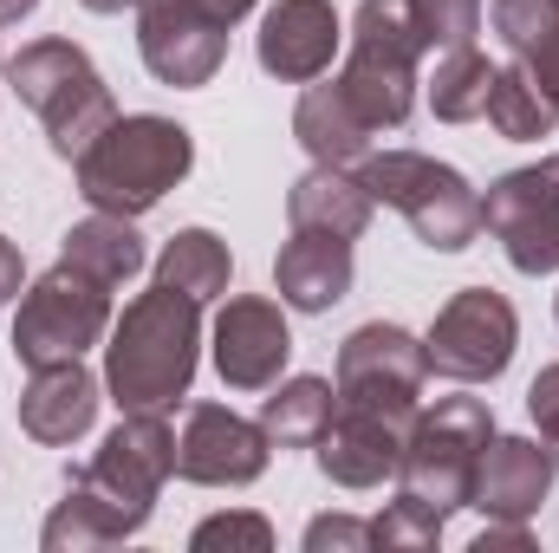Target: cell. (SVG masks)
<instances>
[{
	"label": "cell",
	"mask_w": 559,
	"mask_h": 553,
	"mask_svg": "<svg viewBox=\"0 0 559 553\" xmlns=\"http://www.w3.org/2000/svg\"><path fill=\"white\" fill-rule=\"evenodd\" d=\"M79 196L105 215H150L189 169H195V138L176 125V118H156V111H138V118H111L105 138L92 143L79 163Z\"/></svg>",
	"instance_id": "obj_2"
},
{
	"label": "cell",
	"mask_w": 559,
	"mask_h": 553,
	"mask_svg": "<svg viewBox=\"0 0 559 553\" xmlns=\"http://www.w3.org/2000/svg\"><path fill=\"white\" fill-rule=\"evenodd\" d=\"M345 26H338V7L332 0H274L261 13V33H254V52H261V72L280 85H312L332 72V52H338Z\"/></svg>",
	"instance_id": "obj_16"
},
{
	"label": "cell",
	"mask_w": 559,
	"mask_h": 553,
	"mask_svg": "<svg viewBox=\"0 0 559 553\" xmlns=\"http://www.w3.org/2000/svg\"><path fill=\"white\" fill-rule=\"evenodd\" d=\"M332 411H338V385L332 378H280L274 398L261 404V430L280 449H312L325 436Z\"/></svg>",
	"instance_id": "obj_24"
},
{
	"label": "cell",
	"mask_w": 559,
	"mask_h": 553,
	"mask_svg": "<svg viewBox=\"0 0 559 553\" xmlns=\"http://www.w3.org/2000/svg\"><path fill=\"white\" fill-rule=\"evenodd\" d=\"M189 13H202V20H215V26H235V20H248L254 13V0H182Z\"/></svg>",
	"instance_id": "obj_36"
},
{
	"label": "cell",
	"mask_w": 559,
	"mask_h": 553,
	"mask_svg": "<svg viewBox=\"0 0 559 553\" xmlns=\"http://www.w3.org/2000/svg\"><path fill=\"white\" fill-rule=\"evenodd\" d=\"M189 548H195V553H222V548L267 553V548H274V521H267V515H254V508H241V515H209V521L189 534Z\"/></svg>",
	"instance_id": "obj_31"
},
{
	"label": "cell",
	"mask_w": 559,
	"mask_h": 553,
	"mask_svg": "<svg viewBox=\"0 0 559 553\" xmlns=\"http://www.w3.org/2000/svg\"><path fill=\"white\" fill-rule=\"evenodd\" d=\"M7 92L46 125L52 156H66V163H79L92 143L105 138V125L118 118V98H111L105 72L72 39H33V46H20L7 59Z\"/></svg>",
	"instance_id": "obj_3"
},
{
	"label": "cell",
	"mask_w": 559,
	"mask_h": 553,
	"mask_svg": "<svg viewBox=\"0 0 559 553\" xmlns=\"http://www.w3.org/2000/svg\"><path fill=\"white\" fill-rule=\"evenodd\" d=\"M404 436L411 430H397V423H384V416L371 411H332L325 423V436L312 443V462H319V475L325 482H338V489H384L391 475H397V462H404Z\"/></svg>",
	"instance_id": "obj_17"
},
{
	"label": "cell",
	"mask_w": 559,
	"mask_h": 553,
	"mask_svg": "<svg viewBox=\"0 0 559 553\" xmlns=\"http://www.w3.org/2000/svg\"><path fill=\"white\" fill-rule=\"evenodd\" d=\"M352 242L338 235H312V228H293V242L274 255V286L280 306L293 313H332L345 293H352Z\"/></svg>",
	"instance_id": "obj_19"
},
{
	"label": "cell",
	"mask_w": 559,
	"mask_h": 553,
	"mask_svg": "<svg viewBox=\"0 0 559 553\" xmlns=\"http://www.w3.org/2000/svg\"><path fill=\"white\" fill-rule=\"evenodd\" d=\"M138 52L143 72L156 85H176V92H195L222 72L228 59V26L189 13L182 0H138Z\"/></svg>",
	"instance_id": "obj_13"
},
{
	"label": "cell",
	"mask_w": 559,
	"mask_h": 553,
	"mask_svg": "<svg viewBox=\"0 0 559 553\" xmlns=\"http://www.w3.org/2000/svg\"><path fill=\"white\" fill-rule=\"evenodd\" d=\"M495 72L488 52L462 46V52H436V79H429V111L442 125H475L488 111V92H495Z\"/></svg>",
	"instance_id": "obj_25"
},
{
	"label": "cell",
	"mask_w": 559,
	"mask_h": 553,
	"mask_svg": "<svg viewBox=\"0 0 559 553\" xmlns=\"http://www.w3.org/2000/svg\"><path fill=\"white\" fill-rule=\"evenodd\" d=\"M0 72H7V59H0Z\"/></svg>",
	"instance_id": "obj_40"
},
{
	"label": "cell",
	"mask_w": 559,
	"mask_h": 553,
	"mask_svg": "<svg viewBox=\"0 0 559 553\" xmlns=\"http://www.w3.org/2000/svg\"><path fill=\"white\" fill-rule=\"evenodd\" d=\"M111 332V286L72 261L46 268L20 293V313H13V358L33 372V365H59V358H85L98 339Z\"/></svg>",
	"instance_id": "obj_8"
},
{
	"label": "cell",
	"mask_w": 559,
	"mask_h": 553,
	"mask_svg": "<svg viewBox=\"0 0 559 553\" xmlns=\"http://www.w3.org/2000/svg\"><path fill=\"white\" fill-rule=\"evenodd\" d=\"M195 365H202V299L156 280L111 319L105 391L118 411H176L195 385Z\"/></svg>",
	"instance_id": "obj_1"
},
{
	"label": "cell",
	"mask_w": 559,
	"mask_h": 553,
	"mask_svg": "<svg viewBox=\"0 0 559 553\" xmlns=\"http://www.w3.org/2000/svg\"><path fill=\"white\" fill-rule=\"evenodd\" d=\"M423 378H429V352L417 332L371 319L338 345V404L345 411H371L397 430H411L423 411Z\"/></svg>",
	"instance_id": "obj_9"
},
{
	"label": "cell",
	"mask_w": 559,
	"mask_h": 553,
	"mask_svg": "<svg viewBox=\"0 0 559 553\" xmlns=\"http://www.w3.org/2000/svg\"><path fill=\"white\" fill-rule=\"evenodd\" d=\"M514 345H521V313L495 286H462L423 339L429 372L449 385H495L514 365Z\"/></svg>",
	"instance_id": "obj_10"
},
{
	"label": "cell",
	"mask_w": 559,
	"mask_h": 553,
	"mask_svg": "<svg viewBox=\"0 0 559 553\" xmlns=\"http://www.w3.org/2000/svg\"><path fill=\"white\" fill-rule=\"evenodd\" d=\"M59 261H72V268L98 274L105 286H124L131 274H143V235L131 228V215H105V209H92L85 222H72V228H66Z\"/></svg>",
	"instance_id": "obj_22"
},
{
	"label": "cell",
	"mask_w": 559,
	"mask_h": 553,
	"mask_svg": "<svg viewBox=\"0 0 559 553\" xmlns=\"http://www.w3.org/2000/svg\"><path fill=\"white\" fill-rule=\"evenodd\" d=\"M293 138L299 150L312 156V163H365L371 156V125H365V111L352 105V92L332 79V85H306L299 92V105H293Z\"/></svg>",
	"instance_id": "obj_21"
},
{
	"label": "cell",
	"mask_w": 559,
	"mask_h": 553,
	"mask_svg": "<svg viewBox=\"0 0 559 553\" xmlns=\"http://www.w3.org/2000/svg\"><path fill=\"white\" fill-rule=\"evenodd\" d=\"M169 475H176V430L163 423V411H124V423L98 443V456L66 482L85 489L124 534H143Z\"/></svg>",
	"instance_id": "obj_6"
},
{
	"label": "cell",
	"mask_w": 559,
	"mask_h": 553,
	"mask_svg": "<svg viewBox=\"0 0 559 553\" xmlns=\"http://www.w3.org/2000/svg\"><path fill=\"white\" fill-rule=\"evenodd\" d=\"M417 59L423 39L411 26V0H358L352 20V59L338 72V85L352 92V105L365 111L371 131H404L417 111Z\"/></svg>",
	"instance_id": "obj_5"
},
{
	"label": "cell",
	"mask_w": 559,
	"mask_h": 553,
	"mask_svg": "<svg viewBox=\"0 0 559 553\" xmlns=\"http://www.w3.org/2000/svg\"><path fill=\"white\" fill-rule=\"evenodd\" d=\"M358 176H365L371 202L397 209L417 228L423 248H436V255L475 248V235H481V189L455 163H436L423 150H371L358 163Z\"/></svg>",
	"instance_id": "obj_4"
},
{
	"label": "cell",
	"mask_w": 559,
	"mask_h": 553,
	"mask_svg": "<svg viewBox=\"0 0 559 553\" xmlns=\"http://www.w3.org/2000/svg\"><path fill=\"white\" fill-rule=\"evenodd\" d=\"M286 358H293V332H286L280 299L235 293L215 313V372H222L228 391H274Z\"/></svg>",
	"instance_id": "obj_14"
},
{
	"label": "cell",
	"mask_w": 559,
	"mask_h": 553,
	"mask_svg": "<svg viewBox=\"0 0 559 553\" xmlns=\"http://www.w3.org/2000/svg\"><path fill=\"white\" fill-rule=\"evenodd\" d=\"M495 436V411L481 398H436L423 404L411 436H404V462H397V482L423 495L429 508L455 515L468 508V489H475V462Z\"/></svg>",
	"instance_id": "obj_7"
},
{
	"label": "cell",
	"mask_w": 559,
	"mask_h": 553,
	"mask_svg": "<svg viewBox=\"0 0 559 553\" xmlns=\"http://www.w3.org/2000/svg\"><path fill=\"white\" fill-rule=\"evenodd\" d=\"M475 553H534V534H527V521H488L475 534Z\"/></svg>",
	"instance_id": "obj_35"
},
{
	"label": "cell",
	"mask_w": 559,
	"mask_h": 553,
	"mask_svg": "<svg viewBox=\"0 0 559 553\" xmlns=\"http://www.w3.org/2000/svg\"><path fill=\"white\" fill-rule=\"evenodd\" d=\"M105 404V385L79 365V358H59V365H33L26 391H20V430L46 449H72Z\"/></svg>",
	"instance_id": "obj_18"
},
{
	"label": "cell",
	"mask_w": 559,
	"mask_h": 553,
	"mask_svg": "<svg viewBox=\"0 0 559 553\" xmlns=\"http://www.w3.org/2000/svg\"><path fill=\"white\" fill-rule=\"evenodd\" d=\"M527 416H534L540 443L554 449V462H559V365H547V372L527 385Z\"/></svg>",
	"instance_id": "obj_33"
},
{
	"label": "cell",
	"mask_w": 559,
	"mask_h": 553,
	"mask_svg": "<svg viewBox=\"0 0 559 553\" xmlns=\"http://www.w3.org/2000/svg\"><path fill=\"white\" fill-rule=\"evenodd\" d=\"M521 72H527V85H534V92H540V98L559 111V26L547 33V39H534V46L521 52Z\"/></svg>",
	"instance_id": "obj_34"
},
{
	"label": "cell",
	"mask_w": 559,
	"mask_h": 553,
	"mask_svg": "<svg viewBox=\"0 0 559 553\" xmlns=\"http://www.w3.org/2000/svg\"><path fill=\"white\" fill-rule=\"evenodd\" d=\"M79 7H92V13H124V7H138V0H79Z\"/></svg>",
	"instance_id": "obj_39"
},
{
	"label": "cell",
	"mask_w": 559,
	"mask_h": 553,
	"mask_svg": "<svg viewBox=\"0 0 559 553\" xmlns=\"http://www.w3.org/2000/svg\"><path fill=\"white\" fill-rule=\"evenodd\" d=\"M371 528H378V548H391V553H429L436 541H442L449 515H442V508H429L423 495H411V489H404V495H397V502L371 521Z\"/></svg>",
	"instance_id": "obj_29"
},
{
	"label": "cell",
	"mask_w": 559,
	"mask_h": 553,
	"mask_svg": "<svg viewBox=\"0 0 559 553\" xmlns=\"http://www.w3.org/2000/svg\"><path fill=\"white\" fill-rule=\"evenodd\" d=\"M118 541H131L85 489H72L66 482V502L46 515V528H39V548L46 553H98V548H118Z\"/></svg>",
	"instance_id": "obj_27"
},
{
	"label": "cell",
	"mask_w": 559,
	"mask_h": 553,
	"mask_svg": "<svg viewBox=\"0 0 559 553\" xmlns=\"http://www.w3.org/2000/svg\"><path fill=\"white\" fill-rule=\"evenodd\" d=\"M411 26L423 52H462L481 33V0H411Z\"/></svg>",
	"instance_id": "obj_28"
},
{
	"label": "cell",
	"mask_w": 559,
	"mask_h": 553,
	"mask_svg": "<svg viewBox=\"0 0 559 553\" xmlns=\"http://www.w3.org/2000/svg\"><path fill=\"white\" fill-rule=\"evenodd\" d=\"M559 482V462L547 443L534 436H488L481 462H475V489H468V508H481L488 521H534L547 508Z\"/></svg>",
	"instance_id": "obj_15"
},
{
	"label": "cell",
	"mask_w": 559,
	"mask_h": 553,
	"mask_svg": "<svg viewBox=\"0 0 559 553\" xmlns=\"http://www.w3.org/2000/svg\"><path fill=\"white\" fill-rule=\"evenodd\" d=\"M156 280L209 306V299L228 293V280H235V255H228V242H222L215 228H176V235L163 242V255H156Z\"/></svg>",
	"instance_id": "obj_23"
},
{
	"label": "cell",
	"mask_w": 559,
	"mask_h": 553,
	"mask_svg": "<svg viewBox=\"0 0 559 553\" xmlns=\"http://www.w3.org/2000/svg\"><path fill=\"white\" fill-rule=\"evenodd\" d=\"M481 118H488L508 143H540V138H554V125H559V111L527 85L521 59L495 72V92H488V111H481Z\"/></svg>",
	"instance_id": "obj_26"
},
{
	"label": "cell",
	"mask_w": 559,
	"mask_h": 553,
	"mask_svg": "<svg viewBox=\"0 0 559 553\" xmlns=\"http://www.w3.org/2000/svg\"><path fill=\"white\" fill-rule=\"evenodd\" d=\"M371 189L352 163H312L293 189H286V222L293 228H312V235H338V242H358L371 228Z\"/></svg>",
	"instance_id": "obj_20"
},
{
	"label": "cell",
	"mask_w": 559,
	"mask_h": 553,
	"mask_svg": "<svg viewBox=\"0 0 559 553\" xmlns=\"http://www.w3.org/2000/svg\"><path fill=\"white\" fill-rule=\"evenodd\" d=\"M378 548V528L358 521V515H319L306 521V553H365Z\"/></svg>",
	"instance_id": "obj_32"
},
{
	"label": "cell",
	"mask_w": 559,
	"mask_h": 553,
	"mask_svg": "<svg viewBox=\"0 0 559 553\" xmlns=\"http://www.w3.org/2000/svg\"><path fill=\"white\" fill-rule=\"evenodd\" d=\"M488 20H495V39L521 59L534 39H547V33L559 26V0H495Z\"/></svg>",
	"instance_id": "obj_30"
},
{
	"label": "cell",
	"mask_w": 559,
	"mask_h": 553,
	"mask_svg": "<svg viewBox=\"0 0 559 553\" xmlns=\"http://www.w3.org/2000/svg\"><path fill=\"white\" fill-rule=\"evenodd\" d=\"M33 13H39V0H0V33L20 26V20H33Z\"/></svg>",
	"instance_id": "obj_38"
},
{
	"label": "cell",
	"mask_w": 559,
	"mask_h": 553,
	"mask_svg": "<svg viewBox=\"0 0 559 553\" xmlns=\"http://www.w3.org/2000/svg\"><path fill=\"white\" fill-rule=\"evenodd\" d=\"M20 280H26V261H20V248H13V242L0 235V306H7L13 293H20Z\"/></svg>",
	"instance_id": "obj_37"
},
{
	"label": "cell",
	"mask_w": 559,
	"mask_h": 553,
	"mask_svg": "<svg viewBox=\"0 0 559 553\" xmlns=\"http://www.w3.org/2000/svg\"><path fill=\"white\" fill-rule=\"evenodd\" d=\"M274 462V436L228 404H189L176 436V475L195 489H248Z\"/></svg>",
	"instance_id": "obj_12"
},
{
	"label": "cell",
	"mask_w": 559,
	"mask_h": 553,
	"mask_svg": "<svg viewBox=\"0 0 559 553\" xmlns=\"http://www.w3.org/2000/svg\"><path fill=\"white\" fill-rule=\"evenodd\" d=\"M481 228L501 242L514 274H559V156L495 176L481 196Z\"/></svg>",
	"instance_id": "obj_11"
}]
</instances>
